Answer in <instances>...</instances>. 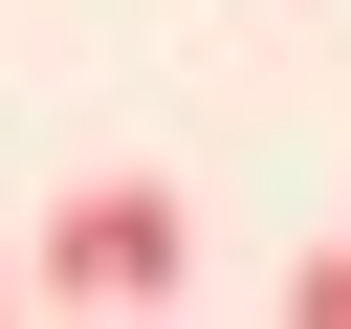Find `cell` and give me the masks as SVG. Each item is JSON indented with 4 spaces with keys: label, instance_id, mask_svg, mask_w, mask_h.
<instances>
[{
    "label": "cell",
    "instance_id": "cell-1",
    "mask_svg": "<svg viewBox=\"0 0 351 329\" xmlns=\"http://www.w3.org/2000/svg\"><path fill=\"white\" fill-rule=\"evenodd\" d=\"M22 263H44V307H176V285H197V197H176V175H88Z\"/></svg>",
    "mask_w": 351,
    "mask_h": 329
},
{
    "label": "cell",
    "instance_id": "cell-2",
    "mask_svg": "<svg viewBox=\"0 0 351 329\" xmlns=\"http://www.w3.org/2000/svg\"><path fill=\"white\" fill-rule=\"evenodd\" d=\"M285 329H351V241H307V263H285Z\"/></svg>",
    "mask_w": 351,
    "mask_h": 329
},
{
    "label": "cell",
    "instance_id": "cell-3",
    "mask_svg": "<svg viewBox=\"0 0 351 329\" xmlns=\"http://www.w3.org/2000/svg\"><path fill=\"white\" fill-rule=\"evenodd\" d=\"M22 307H44V263H0V329H22Z\"/></svg>",
    "mask_w": 351,
    "mask_h": 329
}]
</instances>
